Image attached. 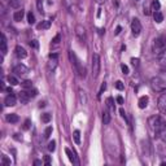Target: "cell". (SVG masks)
Wrapping results in <instances>:
<instances>
[{
  "instance_id": "cell-13",
  "label": "cell",
  "mask_w": 166,
  "mask_h": 166,
  "mask_svg": "<svg viewBox=\"0 0 166 166\" xmlns=\"http://www.w3.org/2000/svg\"><path fill=\"white\" fill-rule=\"evenodd\" d=\"M156 135L158 136V138L161 139V140L166 141V122H163L162 126H161V129L158 130V132L156 134Z\"/></svg>"
},
{
  "instance_id": "cell-49",
  "label": "cell",
  "mask_w": 166,
  "mask_h": 166,
  "mask_svg": "<svg viewBox=\"0 0 166 166\" xmlns=\"http://www.w3.org/2000/svg\"><path fill=\"white\" fill-rule=\"evenodd\" d=\"M117 103H118V104H123V97H122V96H118V97H117Z\"/></svg>"
},
{
  "instance_id": "cell-31",
  "label": "cell",
  "mask_w": 166,
  "mask_h": 166,
  "mask_svg": "<svg viewBox=\"0 0 166 166\" xmlns=\"http://www.w3.org/2000/svg\"><path fill=\"white\" fill-rule=\"evenodd\" d=\"M55 149H56V141L55 140L49 141V143H48V151H49V152H53Z\"/></svg>"
},
{
  "instance_id": "cell-2",
  "label": "cell",
  "mask_w": 166,
  "mask_h": 166,
  "mask_svg": "<svg viewBox=\"0 0 166 166\" xmlns=\"http://www.w3.org/2000/svg\"><path fill=\"white\" fill-rule=\"evenodd\" d=\"M69 59H70L71 64L74 65V68H75L77 73H78L81 77H83V78H85V77H86V70H85V68H82V65H81V62H79L78 57L75 56V53H74L73 51H69Z\"/></svg>"
},
{
  "instance_id": "cell-28",
  "label": "cell",
  "mask_w": 166,
  "mask_h": 166,
  "mask_svg": "<svg viewBox=\"0 0 166 166\" xmlns=\"http://www.w3.org/2000/svg\"><path fill=\"white\" fill-rule=\"evenodd\" d=\"M107 107L109 108L112 112H114V104H113V99L112 97H108L107 99Z\"/></svg>"
},
{
  "instance_id": "cell-29",
  "label": "cell",
  "mask_w": 166,
  "mask_h": 166,
  "mask_svg": "<svg viewBox=\"0 0 166 166\" xmlns=\"http://www.w3.org/2000/svg\"><path fill=\"white\" fill-rule=\"evenodd\" d=\"M27 22L30 23V25H33V23H35V16L33 13H27Z\"/></svg>"
},
{
  "instance_id": "cell-33",
  "label": "cell",
  "mask_w": 166,
  "mask_h": 166,
  "mask_svg": "<svg viewBox=\"0 0 166 166\" xmlns=\"http://www.w3.org/2000/svg\"><path fill=\"white\" fill-rule=\"evenodd\" d=\"M152 8L155 9V11H158V9L161 8V4L158 0H153V3H152Z\"/></svg>"
},
{
  "instance_id": "cell-8",
  "label": "cell",
  "mask_w": 166,
  "mask_h": 166,
  "mask_svg": "<svg viewBox=\"0 0 166 166\" xmlns=\"http://www.w3.org/2000/svg\"><path fill=\"white\" fill-rule=\"evenodd\" d=\"M157 61L161 66L163 68L166 66V49H161L160 52H157Z\"/></svg>"
},
{
  "instance_id": "cell-3",
  "label": "cell",
  "mask_w": 166,
  "mask_h": 166,
  "mask_svg": "<svg viewBox=\"0 0 166 166\" xmlns=\"http://www.w3.org/2000/svg\"><path fill=\"white\" fill-rule=\"evenodd\" d=\"M163 122H165V121H163L161 117H158V115H153V117L149 118V125H151L152 130L155 131V134H157V132H158V130L161 129V126H162Z\"/></svg>"
},
{
  "instance_id": "cell-12",
  "label": "cell",
  "mask_w": 166,
  "mask_h": 166,
  "mask_svg": "<svg viewBox=\"0 0 166 166\" xmlns=\"http://www.w3.org/2000/svg\"><path fill=\"white\" fill-rule=\"evenodd\" d=\"M18 97H20V101H21V104H27L29 103V100H30V96H29V93H27V91H21L20 93H18Z\"/></svg>"
},
{
  "instance_id": "cell-48",
  "label": "cell",
  "mask_w": 166,
  "mask_h": 166,
  "mask_svg": "<svg viewBox=\"0 0 166 166\" xmlns=\"http://www.w3.org/2000/svg\"><path fill=\"white\" fill-rule=\"evenodd\" d=\"M144 14H147V16H149V14H151V11H149V8H147L145 5H144Z\"/></svg>"
},
{
  "instance_id": "cell-53",
  "label": "cell",
  "mask_w": 166,
  "mask_h": 166,
  "mask_svg": "<svg viewBox=\"0 0 166 166\" xmlns=\"http://www.w3.org/2000/svg\"><path fill=\"white\" fill-rule=\"evenodd\" d=\"M135 1H140V0H135Z\"/></svg>"
},
{
  "instance_id": "cell-16",
  "label": "cell",
  "mask_w": 166,
  "mask_h": 166,
  "mask_svg": "<svg viewBox=\"0 0 166 166\" xmlns=\"http://www.w3.org/2000/svg\"><path fill=\"white\" fill-rule=\"evenodd\" d=\"M0 48H1V55H7V38L4 34H1V42H0Z\"/></svg>"
},
{
  "instance_id": "cell-42",
  "label": "cell",
  "mask_w": 166,
  "mask_h": 166,
  "mask_svg": "<svg viewBox=\"0 0 166 166\" xmlns=\"http://www.w3.org/2000/svg\"><path fill=\"white\" fill-rule=\"evenodd\" d=\"M60 39H61V37H60V35H56V37L53 38V40H52V43H53V44H59Z\"/></svg>"
},
{
  "instance_id": "cell-15",
  "label": "cell",
  "mask_w": 166,
  "mask_h": 166,
  "mask_svg": "<svg viewBox=\"0 0 166 166\" xmlns=\"http://www.w3.org/2000/svg\"><path fill=\"white\" fill-rule=\"evenodd\" d=\"M65 153L68 155V158L70 160L71 163H75V165H78V161H77V157H75V155H74V152H71L69 148H65Z\"/></svg>"
},
{
  "instance_id": "cell-11",
  "label": "cell",
  "mask_w": 166,
  "mask_h": 166,
  "mask_svg": "<svg viewBox=\"0 0 166 166\" xmlns=\"http://www.w3.org/2000/svg\"><path fill=\"white\" fill-rule=\"evenodd\" d=\"M16 103H17V99H16V96H14L13 93L8 95L5 97V100H4V104H5L7 107H14V105H16Z\"/></svg>"
},
{
  "instance_id": "cell-5",
  "label": "cell",
  "mask_w": 166,
  "mask_h": 166,
  "mask_svg": "<svg viewBox=\"0 0 166 166\" xmlns=\"http://www.w3.org/2000/svg\"><path fill=\"white\" fill-rule=\"evenodd\" d=\"M13 73H16L20 77H26L29 73H30V69H29L27 66H25L23 64H18L13 68Z\"/></svg>"
},
{
  "instance_id": "cell-46",
  "label": "cell",
  "mask_w": 166,
  "mask_h": 166,
  "mask_svg": "<svg viewBox=\"0 0 166 166\" xmlns=\"http://www.w3.org/2000/svg\"><path fill=\"white\" fill-rule=\"evenodd\" d=\"M121 31H122V27H121V26H117V29H115V31H114V34H115V35H118L119 33H121Z\"/></svg>"
},
{
  "instance_id": "cell-23",
  "label": "cell",
  "mask_w": 166,
  "mask_h": 166,
  "mask_svg": "<svg viewBox=\"0 0 166 166\" xmlns=\"http://www.w3.org/2000/svg\"><path fill=\"white\" fill-rule=\"evenodd\" d=\"M21 5H22V0H9V7H12V8L17 9Z\"/></svg>"
},
{
  "instance_id": "cell-37",
  "label": "cell",
  "mask_w": 166,
  "mask_h": 166,
  "mask_svg": "<svg viewBox=\"0 0 166 166\" xmlns=\"http://www.w3.org/2000/svg\"><path fill=\"white\" fill-rule=\"evenodd\" d=\"M105 88H107V83H105V82H104V83H103V85H101V87H100V91H99V93H97V97H99V99H100L101 93L105 91Z\"/></svg>"
},
{
  "instance_id": "cell-22",
  "label": "cell",
  "mask_w": 166,
  "mask_h": 166,
  "mask_svg": "<svg viewBox=\"0 0 166 166\" xmlns=\"http://www.w3.org/2000/svg\"><path fill=\"white\" fill-rule=\"evenodd\" d=\"M23 14H25V12H23V11H17V12H14L13 20H14V21H17V22H20V21L23 18Z\"/></svg>"
},
{
  "instance_id": "cell-17",
  "label": "cell",
  "mask_w": 166,
  "mask_h": 166,
  "mask_svg": "<svg viewBox=\"0 0 166 166\" xmlns=\"http://www.w3.org/2000/svg\"><path fill=\"white\" fill-rule=\"evenodd\" d=\"M148 101H149L148 96H141V97L139 99V103H138L139 108H140V109H144V108H147V105H148Z\"/></svg>"
},
{
  "instance_id": "cell-51",
  "label": "cell",
  "mask_w": 166,
  "mask_h": 166,
  "mask_svg": "<svg viewBox=\"0 0 166 166\" xmlns=\"http://www.w3.org/2000/svg\"><path fill=\"white\" fill-rule=\"evenodd\" d=\"M34 165H42V161H40V160H35L34 161Z\"/></svg>"
},
{
  "instance_id": "cell-7",
  "label": "cell",
  "mask_w": 166,
  "mask_h": 166,
  "mask_svg": "<svg viewBox=\"0 0 166 166\" xmlns=\"http://www.w3.org/2000/svg\"><path fill=\"white\" fill-rule=\"evenodd\" d=\"M158 110H160L162 114H166V93H162V95L158 97Z\"/></svg>"
},
{
  "instance_id": "cell-40",
  "label": "cell",
  "mask_w": 166,
  "mask_h": 166,
  "mask_svg": "<svg viewBox=\"0 0 166 166\" xmlns=\"http://www.w3.org/2000/svg\"><path fill=\"white\" fill-rule=\"evenodd\" d=\"M30 125H31V121H30V119H26L25 125H23V130H29V129H30Z\"/></svg>"
},
{
  "instance_id": "cell-47",
  "label": "cell",
  "mask_w": 166,
  "mask_h": 166,
  "mask_svg": "<svg viewBox=\"0 0 166 166\" xmlns=\"http://www.w3.org/2000/svg\"><path fill=\"white\" fill-rule=\"evenodd\" d=\"M49 59L57 60V59H59V55H57V53H51V55H49Z\"/></svg>"
},
{
  "instance_id": "cell-44",
  "label": "cell",
  "mask_w": 166,
  "mask_h": 166,
  "mask_svg": "<svg viewBox=\"0 0 166 166\" xmlns=\"http://www.w3.org/2000/svg\"><path fill=\"white\" fill-rule=\"evenodd\" d=\"M119 113H121V115H122V117H123V118H125V119H126V121H127L126 112H125V109H123V108H121V109H119Z\"/></svg>"
},
{
  "instance_id": "cell-34",
  "label": "cell",
  "mask_w": 166,
  "mask_h": 166,
  "mask_svg": "<svg viewBox=\"0 0 166 166\" xmlns=\"http://www.w3.org/2000/svg\"><path fill=\"white\" fill-rule=\"evenodd\" d=\"M51 134H52V127L49 126V127H47V129H45V131H44V138L48 139L49 136H51Z\"/></svg>"
},
{
  "instance_id": "cell-24",
  "label": "cell",
  "mask_w": 166,
  "mask_h": 166,
  "mask_svg": "<svg viewBox=\"0 0 166 166\" xmlns=\"http://www.w3.org/2000/svg\"><path fill=\"white\" fill-rule=\"evenodd\" d=\"M153 18H155V21L157 23H161L163 21V16H162V13L161 12H158V11H156L155 13H153Z\"/></svg>"
},
{
  "instance_id": "cell-21",
  "label": "cell",
  "mask_w": 166,
  "mask_h": 166,
  "mask_svg": "<svg viewBox=\"0 0 166 166\" xmlns=\"http://www.w3.org/2000/svg\"><path fill=\"white\" fill-rule=\"evenodd\" d=\"M78 96H79V103H81L82 105L87 104V96H86V92H85V91L79 90V93H78Z\"/></svg>"
},
{
  "instance_id": "cell-41",
  "label": "cell",
  "mask_w": 166,
  "mask_h": 166,
  "mask_svg": "<svg viewBox=\"0 0 166 166\" xmlns=\"http://www.w3.org/2000/svg\"><path fill=\"white\" fill-rule=\"evenodd\" d=\"M121 69H122V73H123V74H129V73H130L129 68H127V65H122Z\"/></svg>"
},
{
  "instance_id": "cell-52",
  "label": "cell",
  "mask_w": 166,
  "mask_h": 166,
  "mask_svg": "<svg viewBox=\"0 0 166 166\" xmlns=\"http://www.w3.org/2000/svg\"><path fill=\"white\" fill-rule=\"evenodd\" d=\"M104 1H105V0H96V3H97V4H103Z\"/></svg>"
},
{
  "instance_id": "cell-19",
  "label": "cell",
  "mask_w": 166,
  "mask_h": 166,
  "mask_svg": "<svg viewBox=\"0 0 166 166\" xmlns=\"http://www.w3.org/2000/svg\"><path fill=\"white\" fill-rule=\"evenodd\" d=\"M18 119L20 118H18V115L16 114V113H11V114L7 115V121L11 122V123H17Z\"/></svg>"
},
{
  "instance_id": "cell-18",
  "label": "cell",
  "mask_w": 166,
  "mask_h": 166,
  "mask_svg": "<svg viewBox=\"0 0 166 166\" xmlns=\"http://www.w3.org/2000/svg\"><path fill=\"white\" fill-rule=\"evenodd\" d=\"M49 26H51V21L45 20V21H42L40 23H38L37 27L39 29V30H47V29H49Z\"/></svg>"
},
{
  "instance_id": "cell-36",
  "label": "cell",
  "mask_w": 166,
  "mask_h": 166,
  "mask_svg": "<svg viewBox=\"0 0 166 166\" xmlns=\"http://www.w3.org/2000/svg\"><path fill=\"white\" fill-rule=\"evenodd\" d=\"M115 88H117V90H119V91H122L125 88L123 83H122L121 81H117V82H115Z\"/></svg>"
},
{
  "instance_id": "cell-43",
  "label": "cell",
  "mask_w": 166,
  "mask_h": 166,
  "mask_svg": "<svg viewBox=\"0 0 166 166\" xmlns=\"http://www.w3.org/2000/svg\"><path fill=\"white\" fill-rule=\"evenodd\" d=\"M44 163L45 165H51V157L49 156H44Z\"/></svg>"
},
{
  "instance_id": "cell-9",
  "label": "cell",
  "mask_w": 166,
  "mask_h": 166,
  "mask_svg": "<svg viewBox=\"0 0 166 166\" xmlns=\"http://www.w3.org/2000/svg\"><path fill=\"white\" fill-rule=\"evenodd\" d=\"M165 45H166V38L158 37L155 39V49H163Z\"/></svg>"
},
{
  "instance_id": "cell-30",
  "label": "cell",
  "mask_w": 166,
  "mask_h": 166,
  "mask_svg": "<svg viewBox=\"0 0 166 166\" xmlns=\"http://www.w3.org/2000/svg\"><path fill=\"white\" fill-rule=\"evenodd\" d=\"M1 165L9 166V165H11V160H9L7 156H1Z\"/></svg>"
},
{
  "instance_id": "cell-4",
  "label": "cell",
  "mask_w": 166,
  "mask_h": 166,
  "mask_svg": "<svg viewBox=\"0 0 166 166\" xmlns=\"http://www.w3.org/2000/svg\"><path fill=\"white\" fill-rule=\"evenodd\" d=\"M99 74H100V57L95 53L92 56V77L97 78Z\"/></svg>"
},
{
  "instance_id": "cell-10",
  "label": "cell",
  "mask_w": 166,
  "mask_h": 166,
  "mask_svg": "<svg viewBox=\"0 0 166 166\" xmlns=\"http://www.w3.org/2000/svg\"><path fill=\"white\" fill-rule=\"evenodd\" d=\"M14 53L18 59H26L27 57V52L25 51V48L21 47V45H17V47L14 48Z\"/></svg>"
},
{
  "instance_id": "cell-14",
  "label": "cell",
  "mask_w": 166,
  "mask_h": 166,
  "mask_svg": "<svg viewBox=\"0 0 166 166\" xmlns=\"http://www.w3.org/2000/svg\"><path fill=\"white\" fill-rule=\"evenodd\" d=\"M75 33H77V35H78L79 39H81V40H85V38H86V30H85V27H83V26H81V25L77 26Z\"/></svg>"
},
{
  "instance_id": "cell-32",
  "label": "cell",
  "mask_w": 166,
  "mask_h": 166,
  "mask_svg": "<svg viewBox=\"0 0 166 166\" xmlns=\"http://www.w3.org/2000/svg\"><path fill=\"white\" fill-rule=\"evenodd\" d=\"M22 87L23 88H31V87H33V82L29 81V79H26V81L22 83Z\"/></svg>"
},
{
  "instance_id": "cell-38",
  "label": "cell",
  "mask_w": 166,
  "mask_h": 166,
  "mask_svg": "<svg viewBox=\"0 0 166 166\" xmlns=\"http://www.w3.org/2000/svg\"><path fill=\"white\" fill-rule=\"evenodd\" d=\"M29 44H30V47L35 48V49H38V48H39V43H38V40H31Z\"/></svg>"
},
{
  "instance_id": "cell-39",
  "label": "cell",
  "mask_w": 166,
  "mask_h": 166,
  "mask_svg": "<svg viewBox=\"0 0 166 166\" xmlns=\"http://www.w3.org/2000/svg\"><path fill=\"white\" fill-rule=\"evenodd\" d=\"M37 7H38V9H39V12L42 13V11H43V0H37Z\"/></svg>"
},
{
  "instance_id": "cell-27",
  "label": "cell",
  "mask_w": 166,
  "mask_h": 166,
  "mask_svg": "<svg viewBox=\"0 0 166 166\" xmlns=\"http://www.w3.org/2000/svg\"><path fill=\"white\" fill-rule=\"evenodd\" d=\"M73 136H74V141H75L77 144H81V132H79L78 130H75V131H74Z\"/></svg>"
},
{
  "instance_id": "cell-26",
  "label": "cell",
  "mask_w": 166,
  "mask_h": 166,
  "mask_svg": "<svg viewBox=\"0 0 166 166\" xmlns=\"http://www.w3.org/2000/svg\"><path fill=\"white\" fill-rule=\"evenodd\" d=\"M52 115L49 114V113H44V114H42V122H44V123H48V122L51 121Z\"/></svg>"
},
{
  "instance_id": "cell-35",
  "label": "cell",
  "mask_w": 166,
  "mask_h": 166,
  "mask_svg": "<svg viewBox=\"0 0 166 166\" xmlns=\"http://www.w3.org/2000/svg\"><path fill=\"white\" fill-rule=\"evenodd\" d=\"M27 93H29V96H30V97H35V96L38 95V91L35 90V88H33V90H31V88H29Z\"/></svg>"
},
{
  "instance_id": "cell-45",
  "label": "cell",
  "mask_w": 166,
  "mask_h": 166,
  "mask_svg": "<svg viewBox=\"0 0 166 166\" xmlns=\"http://www.w3.org/2000/svg\"><path fill=\"white\" fill-rule=\"evenodd\" d=\"M131 62L134 66H138L139 65V59H131Z\"/></svg>"
},
{
  "instance_id": "cell-6",
  "label": "cell",
  "mask_w": 166,
  "mask_h": 166,
  "mask_svg": "<svg viewBox=\"0 0 166 166\" xmlns=\"http://www.w3.org/2000/svg\"><path fill=\"white\" fill-rule=\"evenodd\" d=\"M131 31H132V35L134 37H139L141 33V23L138 18H134L131 22Z\"/></svg>"
},
{
  "instance_id": "cell-1",
  "label": "cell",
  "mask_w": 166,
  "mask_h": 166,
  "mask_svg": "<svg viewBox=\"0 0 166 166\" xmlns=\"http://www.w3.org/2000/svg\"><path fill=\"white\" fill-rule=\"evenodd\" d=\"M151 86H152V88L155 91H157V92H163V91H166V81L163 78H161V77H153V78L151 79Z\"/></svg>"
},
{
  "instance_id": "cell-20",
  "label": "cell",
  "mask_w": 166,
  "mask_h": 166,
  "mask_svg": "<svg viewBox=\"0 0 166 166\" xmlns=\"http://www.w3.org/2000/svg\"><path fill=\"white\" fill-rule=\"evenodd\" d=\"M109 122H110V113L108 109H105L104 112H103V123L109 125Z\"/></svg>"
},
{
  "instance_id": "cell-50",
  "label": "cell",
  "mask_w": 166,
  "mask_h": 166,
  "mask_svg": "<svg viewBox=\"0 0 166 166\" xmlns=\"http://www.w3.org/2000/svg\"><path fill=\"white\" fill-rule=\"evenodd\" d=\"M13 138L16 139V140H18V141H21V140H22V136H20V135H18V134H14V136H13Z\"/></svg>"
},
{
  "instance_id": "cell-25",
  "label": "cell",
  "mask_w": 166,
  "mask_h": 166,
  "mask_svg": "<svg viewBox=\"0 0 166 166\" xmlns=\"http://www.w3.org/2000/svg\"><path fill=\"white\" fill-rule=\"evenodd\" d=\"M8 82H9V85H12V86H17L18 85V79L16 78L14 75H8Z\"/></svg>"
}]
</instances>
